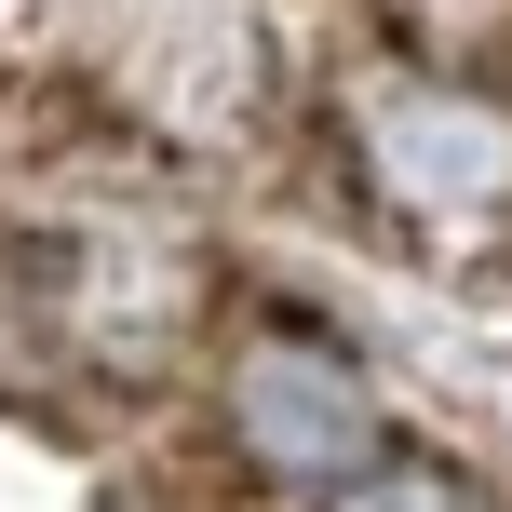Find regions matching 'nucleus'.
Instances as JSON below:
<instances>
[{"label":"nucleus","instance_id":"nucleus-1","mask_svg":"<svg viewBox=\"0 0 512 512\" xmlns=\"http://www.w3.org/2000/svg\"><path fill=\"white\" fill-rule=\"evenodd\" d=\"M378 203H405L418 230H499L512 216V108L459 95V81H364L351 108Z\"/></svg>","mask_w":512,"mask_h":512},{"label":"nucleus","instance_id":"nucleus-2","mask_svg":"<svg viewBox=\"0 0 512 512\" xmlns=\"http://www.w3.org/2000/svg\"><path fill=\"white\" fill-rule=\"evenodd\" d=\"M230 432H243L256 472H283V486H351V472L378 459V391H364L324 337L256 324L230 351Z\"/></svg>","mask_w":512,"mask_h":512},{"label":"nucleus","instance_id":"nucleus-3","mask_svg":"<svg viewBox=\"0 0 512 512\" xmlns=\"http://www.w3.org/2000/svg\"><path fill=\"white\" fill-rule=\"evenodd\" d=\"M337 512H472V486L459 472H351V486H337Z\"/></svg>","mask_w":512,"mask_h":512}]
</instances>
